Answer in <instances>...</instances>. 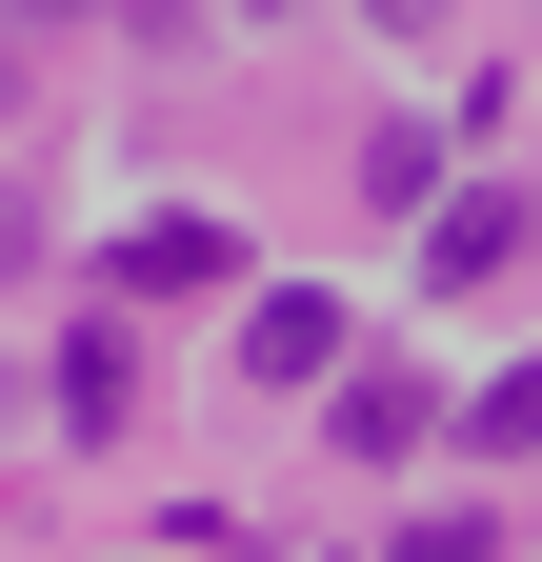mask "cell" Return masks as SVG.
<instances>
[{
    "label": "cell",
    "mask_w": 542,
    "mask_h": 562,
    "mask_svg": "<svg viewBox=\"0 0 542 562\" xmlns=\"http://www.w3.org/2000/svg\"><path fill=\"white\" fill-rule=\"evenodd\" d=\"M542 261V201L522 181H442L422 201V281H442V302H483V281H522Z\"/></svg>",
    "instance_id": "1"
},
{
    "label": "cell",
    "mask_w": 542,
    "mask_h": 562,
    "mask_svg": "<svg viewBox=\"0 0 542 562\" xmlns=\"http://www.w3.org/2000/svg\"><path fill=\"white\" fill-rule=\"evenodd\" d=\"M241 362L261 382H321V362H342V302H321V281H261V302H241Z\"/></svg>",
    "instance_id": "2"
},
{
    "label": "cell",
    "mask_w": 542,
    "mask_h": 562,
    "mask_svg": "<svg viewBox=\"0 0 542 562\" xmlns=\"http://www.w3.org/2000/svg\"><path fill=\"white\" fill-rule=\"evenodd\" d=\"M201 281H241V222H142L121 241V302H201Z\"/></svg>",
    "instance_id": "3"
},
{
    "label": "cell",
    "mask_w": 542,
    "mask_h": 562,
    "mask_svg": "<svg viewBox=\"0 0 542 562\" xmlns=\"http://www.w3.org/2000/svg\"><path fill=\"white\" fill-rule=\"evenodd\" d=\"M321 382H342V442H362V462H402V442H422V422H442V402L402 382V362H321Z\"/></svg>",
    "instance_id": "4"
},
{
    "label": "cell",
    "mask_w": 542,
    "mask_h": 562,
    "mask_svg": "<svg viewBox=\"0 0 542 562\" xmlns=\"http://www.w3.org/2000/svg\"><path fill=\"white\" fill-rule=\"evenodd\" d=\"M362 201H382V222H422V201H442V121H382V140H362Z\"/></svg>",
    "instance_id": "5"
},
{
    "label": "cell",
    "mask_w": 542,
    "mask_h": 562,
    "mask_svg": "<svg viewBox=\"0 0 542 562\" xmlns=\"http://www.w3.org/2000/svg\"><path fill=\"white\" fill-rule=\"evenodd\" d=\"M402 562H503V542H483V522H462V503H442V522H402Z\"/></svg>",
    "instance_id": "6"
},
{
    "label": "cell",
    "mask_w": 542,
    "mask_h": 562,
    "mask_svg": "<svg viewBox=\"0 0 542 562\" xmlns=\"http://www.w3.org/2000/svg\"><path fill=\"white\" fill-rule=\"evenodd\" d=\"M21 261H41V201H21V181H0V281H21Z\"/></svg>",
    "instance_id": "7"
},
{
    "label": "cell",
    "mask_w": 542,
    "mask_h": 562,
    "mask_svg": "<svg viewBox=\"0 0 542 562\" xmlns=\"http://www.w3.org/2000/svg\"><path fill=\"white\" fill-rule=\"evenodd\" d=\"M382 21H402V41H422V21H462V0H382Z\"/></svg>",
    "instance_id": "8"
},
{
    "label": "cell",
    "mask_w": 542,
    "mask_h": 562,
    "mask_svg": "<svg viewBox=\"0 0 542 562\" xmlns=\"http://www.w3.org/2000/svg\"><path fill=\"white\" fill-rule=\"evenodd\" d=\"M21 21H101V0H21Z\"/></svg>",
    "instance_id": "9"
},
{
    "label": "cell",
    "mask_w": 542,
    "mask_h": 562,
    "mask_svg": "<svg viewBox=\"0 0 542 562\" xmlns=\"http://www.w3.org/2000/svg\"><path fill=\"white\" fill-rule=\"evenodd\" d=\"M241 21H302V0H241Z\"/></svg>",
    "instance_id": "10"
},
{
    "label": "cell",
    "mask_w": 542,
    "mask_h": 562,
    "mask_svg": "<svg viewBox=\"0 0 542 562\" xmlns=\"http://www.w3.org/2000/svg\"><path fill=\"white\" fill-rule=\"evenodd\" d=\"M0 81H21V60H0Z\"/></svg>",
    "instance_id": "11"
}]
</instances>
